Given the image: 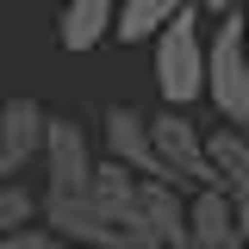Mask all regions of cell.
Segmentation results:
<instances>
[{
    "label": "cell",
    "mask_w": 249,
    "mask_h": 249,
    "mask_svg": "<svg viewBox=\"0 0 249 249\" xmlns=\"http://www.w3.org/2000/svg\"><path fill=\"white\" fill-rule=\"evenodd\" d=\"M0 249H69V243L31 218V224H19V231H6V237H0Z\"/></svg>",
    "instance_id": "14"
},
{
    "label": "cell",
    "mask_w": 249,
    "mask_h": 249,
    "mask_svg": "<svg viewBox=\"0 0 249 249\" xmlns=\"http://www.w3.org/2000/svg\"><path fill=\"white\" fill-rule=\"evenodd\" d=\"M44 106L31 93H13L0 106V181H19L25 168H37V150H44Z\"/></svg>",
    "instance_id": "7"
},
{
    "label": "cell",
    "mask_w": 249,
    "mask_h": 249,
    "mask_svg": "<svg viewBox=\"0 0 249 249\" xmlns=\"http://www.w3.org/2000/svg\"><path fill=\"white\" fill-rule=\"evenodd\" d=\"M37 168H44V187H56V193H69V187H88L93 175V143L88 131L75 119H44V150H37Z\"/></svg>",
    "instance_id": "6"
},
{
    "label": "cell",
    "mask_w": 249,
    "mask_h": 249,
    "mask_svg": "<svg viewBox=\"0 0 249 249\" xmlns=\"http://www.w3.org/2000/svg\"><path fill=\"white\" fill-rule=\"evenodd\" d=\"M150 50H156V93H162V106H193L199 81H206V25H199L193 0H181L162 19Z\"/></svg>",
    "instance_id": "2"
},
{
    "label": "cell",
    "mask_w": 249,
    "mask_h": 249,
    "mask_svg": "<svg viewBox=\"0 0 249 249\" xmlns=\"http://www.w3.org/2000/svg\"><path fill=\"white\" fill-rule=\"evenodd\" d=\"M100 143H106V156L124 162L131 175H162L156 143H150V112H137V106H106V119H100Z\"/></svg>",
    "instance_id": "9"
},
{
    "label": "cell",
    "mask_w": 249,
    "mask_h": 249,
    "mask_svg": "<svg viewBox=\"0 0 249 249\" xmlns=\"http://www.w3.org/2000/svg\"><path fill=\"white\" fill-rule=\"evenodd\" d=\"M88 249H124V243H88Z\"/></svg>",
    "instance_id": "17"
},
{
    "label": "cell",
    "mask_w": 249,
    "mask_h": 249,
    "mask_svg": "<svg viewBox=\"0 0 249 249\" xmlns=\"http://www.w3.org/2000/svg\"><path fill=\"white\" fill-rule=\"evenodd\" d=\"M150 143H156V162H162L168 181H181L187 193H193V187H212L206 131L187 119V106H162V112H150Z\"/></svg>",
    "instance_id": "3"
},
{
    "label": "cell",
    "mask_w": 249,
    "mask_h": 249,
    "mask_svg": "<svg viewBox=\"0 0 249 249\" xmlns=\"http://www.w3.org/2000/svg\"><path fill=\"white\" fill-rule=\"evenodd\" d=\"M181 231H187V187L168 175H137L124 237H181Z\"/></svg>",
    "instance_id": "5"
},
{
    "label": "cell",
    "mask_w": 249,
    "mask_h": 249,
    "mask_svg": "<svg viewBox=\"0 0 249 249\" xmlns=\"http://www.w3.org/2000/svg\"><path fill=\"white\" fill-rule=\"evenodd\" d=\"M193 6H199V13H212V19H218V13H231L237 0H193Z\"/></svg>",
    "instance_id": "15"
},
{
    "label": "cell",
    "mask_w": 249,
    "mask_h": 249,
    "mask_svg": "<svg viewBox=\"0 0 249 249\" xmlns=\"http://www.w3.org/2000/svg\"><path fill=\"white\" fill-rule=\"evenodd\" d=\"M175 6H181V0H112V31H106V37H119V44H150Z\"/></svg>",
    "instance_id": "12"
},
{
    "label": "cell",
    "mask_w": 249,
    "mask_h": 249,
    "mask_svg": "<svg viewBox=\"0 0 249 249\" xmlns=\"http://www.w3.org/2000/svg\"><path fill=\"white\" fill-rule=\"evenodd\" d=\"M31 218H37V193L25 181H0V237L19 231V224H31Z\"/></svg>",
    "instance_id": "13"
},
{
    "label": "cell",
    "mask_w": 249,
    "mask_h": 249,
    "mask_svg": "<svg viewBox=\"0 0 249 249\" xmlns=\"http://www.w3.org/2000/svg\"><path fill=\"white\" fill-rule=\"evenodd\" d=\"M237 13H243V44H249V0H237Z\"/></svg>",
    "instance_id": "16"
},
{
    "label": "cell",
    "mask_w": 249,
    "mask_h": 249,
    "mask_svg": "<svg viewBox=\"0 0 249 249\" xmlns=\"http://www.w3.org/2000/svg\"><path fill=\"white\" fill-rule=\"evenodd\" d=\"M243 224H237V212L224 206V193L218 187H193L187 193V243L193 249H243Z\"/></svg>",
    "instance_id": "10"
},
{
    "label": "cell",
    "mask_w": 249,
    "mask_h": 249,
    "mask_svg": "<svg viewBox=\"0 0 249 249\" xmlns=\"http://www.w3.org/2000/svg\"><path fill=\"white\" fill-rule=\"evenodd\" d=\"M199 100H212L218 124L249 137V44H243V13H218V31L206 37V81Z\"/></svg>",
    "instance_id": "1"
},
{
    "label": "cell",
    "mask_w": 249,
    "mask_h": 249,
    "mask_svg": "<svg viewBox=\"0 0 249 249\" xmlns=\"http://www.w3.org/2000/svg\"><path fill=\"white\" fill-rule=\"evenodd\" d=\"M37 224L44 231H56L69 249H88V243H119V224L93 206L88 187H69V193H56V187H44L37 193Z\"/></svg>",
    "instance_id": "4"
},
{
    "label": "cell",
    "mask_w": 249,
    "mask_h": 249,
    "mask_svg": "<svg viewBox=\"0 0 249 249\" xmlns=\"http://www.w3.org/2000/svg\"><path fill=\"white\" fill-rule=\"evenodd\" d=\"M106 31H112V0H69L56 19V44L69 56H88L106 44Z\"/></svg>",
    "instance_id": "11"
},
{
    "label": "cell",
    "mask_w": 249,
    "mask_h": 249,
    "mask_svg": "<svg viewBox=\"0 0 249 249\" xmlns=\"http://www.w3.org/2000/svg\"><path fill=\"white\" fill-rule=\"evenodd\" d=\"M206 162H212V187L224 193V206L237 212V224L249 231V137L218 124L206 131Z\"/></svg>",
    "instance_id": "8"
}]
</instances>
